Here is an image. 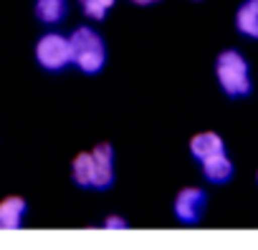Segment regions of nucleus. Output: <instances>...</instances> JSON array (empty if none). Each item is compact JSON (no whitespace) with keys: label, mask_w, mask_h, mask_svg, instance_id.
I'll use <instances>...</instances> for the list:
<instances>
[{"label":"nucleus","mask_w":258,"mask_h":250,"mask_svg":"<svg viewBox=\"0 0 258 250\" xmlns=\"http://www.w3.org/2000/svg\"><path fill=\"white\" fill-rule=\"evenodd\" d=\"M255 187H258V172H255Z\"/></svg>","instance_id":"2eb2a0df"},{"label":"nucleus","mask_w":258,"mask_h":250,"mask_svg":"<svg viewBox=\"0 0 258 250\" xmlns=\"http://www.w3.org/2000/svg\"><path fill=\"white\" fill-rule=\"evenodd\" d=\"M198 167H200V172H203V180H205L208 185H215V187H225V185H230L233 177H235V164H233V159H230L228 152L215 154V157H208V159H203Z\"/></svg>","instance_id":"423d86ee"},{"label":"nucleus","mask_w":258,"mask_h":250,"mask_svg":"<svg viewBox=\"0 0 258 250\" xmlns=\"http://www.w3.org/2000/svg\"><path fill=\"white\" fill-rule=\"evenodd\" d=\"M205 212H208V192L203 187H182L175 195L172 215L180 225H187V227L200 225Z\"/></svg>","instance_id":"20e7f679"},{"label":"nucleus","mask_w":258,"mask_h":250,"mask_svg":"<svg viewBox=\"0 0 258 250\" xmlns=\"http://www.w3.org/2000/svg\"><path fill=\"white\" fill-rule=\"evenodd\" d=\"M71 182L79 190H91L94 192V164H91V152H81L71 162Z\"/></svg>","instance_id":"9b49d317"},{"label":"nucleus","mask_w":258,"mask_h":250,"mask_svg":"<svg viewBox=\"0 0 258 250\" xmlns=\"http://www.w3.org/2000/svg\"><path fill=\"white\" fill-rule=\"evenodd\" d=\"M28 215V202L21 195L0 200V230H21Z\"/></svg>","instance_id":"0eeeda50"},{"label":"nucleus","mask_w":258,"mask_h":250,"mask_svg":"<svg viewBox=\"0 0 258 250\" xmlns=\"http://www.w3.org/2000/svg\"><path fill=\"white\" fill-rule=\"evenodd\" d=\"M228 152L225 147V139L218 134V132H200L190 139V157L200 164L203 159L208 157H215V154H223Z\"/></svg>","instance_id":"6e6552de"},{"label":"nucleus","mask_w":258,"mask_h":250,"mask_svg":"<svg viewBox=\"0 0 258 250\" xmlns=\"http://www.w3.org/2000/svg\"><path fill=\"white\" fill-rule=\"evenodd\" d=\"M132 6H140V8H147V6H155V3H162V0H129Z\"/></svg>","instance_id":"4468645a"},{"label":"nucleus","mask_w":258,"mask_h":250,"mask_svg":"<svg viewBox=\"0 0 258 250\" xmlns=\"http://www.w3.org/2000/svg\"><path fill=\"white\" fill-rule=\"evenodd\" d=\"M33 16L41 26H61L69 16V0H36L33 3Z\"/></svg>","instance_id":"9d476101"},{"label":"nucleus","mask_w":258,"mask_h":250,"mask_svg":"<svg viewBox=\"0 0 258 250\" xmlns=\"http://www.w3.org/2000/svg\"><path fill=\"white\" fill-rule=\"evenodd\" d=\"M91 164H94V192H106L114 187L116 182V154H114V147L109 142H99L94 144L91 149Z\"/></svg>","instance_id":"39448f33"},{"label":"nucleus","mask_w":258,"mask_h":250,"mask_svg":"<svg viewBox=\"0 0 258 250\" xmlns=\"http://www.w3.org/2000/svg\"><path fill=\"white\" fill-rule=\"evenodd\" d=\"M116 6V0H79V8L89 21H106L109 11Z\"/></svg>","instance_id":"f8f14e48"},{"label":"nucleus","mask_w":258,"mask_h":250,"mask_svg":"<svg viewBox=\"0 0 258 250\" xmlns=\"http://www.w3.org/2000/svg\"><path fill=\"white\" fill-rule=\"evenodd\" d=\"M101 227H104V230H126L129 222H126L121 215H106L104 222H101Z\"/></svg>","instance_id":"ddd939ff"},{"label":"nucleus","mask_w":258,"mask_h":250,"mask_svg":"<svg viewBox=\"0 0 258 250\" xmlns=\"http://www.w3.org/2000/svg\"><path fill=\"white\" fill-rule=\"evenodd\" d=\"M71 43V66L84 76H96L106 66V43L94 26H76L69 36Z\"/></svg>","instance_id":"f03ea898"},{"label":"nucleus","mask_w":258,"mask_h":250,"mask_svg":"<svg viewBox=\"0 0 258 250\" xmlns=\"http://www.w3.org/2000/svg\"><path fill=\"white\" fill-rule=\"evenodd\" d=\"M36 63L46 71V73H63L71 66V43L69 36L58 33V31H46L33 48Z\"/></svg>","instance_id":"7ed1b4c3"},{"label":"nucleus","mask_w":258,"mask_h":250,"mask_svg":"<svg viewBox=\"0 0 258 250\" xmlns=\"http://www.w3.org/2000/svg\"><path fill=\"white\" fill-rule=\"evenodd\" d=\"M213 71H215V81H218L220 91L228 99L240 101L253 94V71H250V63L243 51H238V48L220 51L215 56Z\"/></svg>","instance_id":"f257e3e1"},{"label":"nucleus","mask_w":258,"mask_h":250,"mask_svg":"<svg viewBox=\"0 0 258 250\" xmlns=\"http://www.w3.org/2000/svg\"><path fill=\"white\" fill-rule=\"evenodd\" d=\"M233 26L243 38L258 41V0H240L233 16Z\"/></svg>","instance_id":"1a4fd4ad"},{"label":"nucleus","mask_w":258,"mask_h":250,"mask_svg":"<svg viewBox=\"0 0 258 250\" xmlns=\"http://www.w3.org/2000/svg\"><path fill=\"white\" fill-rule=\"evenodd\" d=\"M192 3H200V0H192Z\"/></svg>","instance_id":"dca6fc26"}]
</instances>
